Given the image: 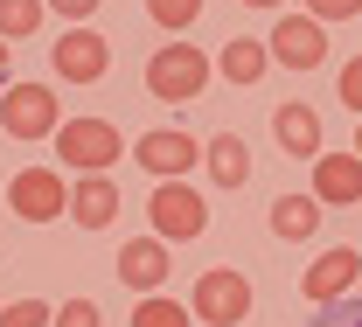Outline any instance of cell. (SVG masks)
<instances>
[{
  "label": "cell",
  "instance_id": "obj_1",
  "mask_svg": "<svg viewBox=\"0 0 362 327\" xmlns=\"http://www.w3.org/2000/svg\"><path fill=\"white\" fill-rule=\"evenodd\" d=\"M209 77H216V63L202 56L195 42H160L146 56V91L160 97V105H188V97L209 91Z\"/></svg>",
  "mask_w": 362,
  "mask_h": 327
},
{
  "label": "cell",
  "instance_id": "obj_2",
  "mask_svg": "<svg viewBox=\"0 0 362 327\" xmlns=\"http://www.w3.org/2000/svg\"><path fill=\"white\" fill-rule=\"evenodd\" d=\"M56 160L70 174H112L126 160V140H119L112 119H63L56 126Z\"/></svg>",
  "mask_w": 362,
  "mask_h": 327
},
{
  "label": "cell",
  "instance_id": "obj_3",
  "mask_svg": "<svg viewBox=\"0 0 362 327\" xmlns=\"http://www.w3.org/2000/svg\"><path fill=\"white\" fill-rule=\"evenodd\" d=\"M56 126H63V112H56V91L49 84H7L0 91V133L7 140H56Z\"/></svg>",
  "mask_w": 362,
  "mask_h": 327
},
{
  "label": "cell",
  "instance_id": "obj_4",
  "mask_svg": "<svg viewBox=\"0 0 362 327\" xmlns=\"http://www.w3.org/2000/svg\"><path fill=\"white\" fill-rule=\"evenodd\" d=\"M146 223H153L160 244H195V237L209 230V202H202L188 182H160L153 202H146Z\"/></svg>",
  "mask_w": 362,
  "mask_h": 327
},
{
  "label": "cell",
  "instance_id": "obj_5",
  "mask_svg": "<svg viewBox=\"0 0 362 327\" xmlns=\"http://www.w3.org/2000/svg\"><path fill=\"white\" fill-rule=\"evenodd\" d=\"M188 314H195V321H209V327L251 321V279H244V272H230V265L202 272V279H195V299H188Z\"/></svg>",
  "mask_w": 362,
  "mask_h": 327
},
{
  "label": "cell",
  "instance_id": "obj_6",
  "mask_svg": "<svg viewBox=\"0 0 362 327\" xmlns=\"http://www.w3.org/2000/svg\"><path fill=\"white\" fill-rule=\"evenodd\" d=\"M63 202H70V182H63L56 167H28V174L7 182V209H14L21 223H56Z\"/></svg>",
  "mask_w": 362,
  "mask_h": 327
},
{
  "label": "cell",
  "instance_id": "obj_7",
  "mask_svg": "<svg viewBox=\"0 0 362 327\" xmlns=\"http://www.w3.org/2000/svg\"><path fill=\"white\" fill-rule=\"evenodd\" d=\"M146 174H160V182H181V174H195V160H202V146L195 133H181V126H160V133H139V146H126Z\"/></svg>",
  "mask_w": 362,
  "mask_h": 327
},
{
  "label": "cell",
  "instance_id": "obj_8",
  "mask_svg": "<svg viewBox=\"0 0 362 327\" xmlns=\"http://www.w3.org/2000/svg\"><path fill=\"white\" fill-rule=\"evenodd\" d=\"M265 56L286 63V70H320L327 63V28L307 21V14H279V28L265 35Z\"/></svg>",
  "mask_w": 362,
  "mask_h": 327
},
{
  "label": "cell",
  "instance_id": "obj_9",
  "mask_svg": "<svg viewBox=\"0 0 362 327\" xmlns=\"http://www.w3.org/2000/svg\"><path fill=\"white\" fill-rule=\"evenodd\" d=\"M49 63H56L63 84H98L105 63H112V49H105V35H90V28H70V35L49 42Z\"/></svg>",
  "mask_w": 362,
  "mask_h": 327
},
{
  "label": "cell",
  "instance_id": "obj_10",
  "mask_svg": "<svg viewBox=\"0 0 362 327\" xmlns=\"http://www.w3.org/2000/svg\"><path fill=\"white\" fill-rule=\"evenodd\" d=\"M168 272H175V258H168V244H160V237H126V244H119V279L133 285L139 299H146V292H160Z\"/></svg>",
  "mask_w": 362,
  "mask_h": 327
},
{
  "label": "cell",
  "instance_id": "obj_11",
  "mask_svg": "<svg viewBox=\"0 0 362 327\" xmlns=\"http://www.w3.org/2000/svg\"><path fill=\"white\" fill-rule=\"evenodd\" d=\"M356 279H362V251H327V258H314L307 265V279H300V292L314 299V307H334L341 292H356Z\"/></svg>",
  "mask_w": 362,
  "mask_h": 327
},
{
  "label": "cell",
  "instance_id": "obj_12",
  "mask_svg": "<svg viewBox=\"0 0 362 327\" xmlns=\"http://www.w3.org/2000/svg\"><path fill=\"white\" fill-rule=\"evenodd\" d=\"M314 202L320 209H356L362 202V160L356 153H314Z\"/></svg>",
  "mask_w": 362,
  "mask_h": 327
},
{
  "label": "cell",
  "instance_id": "obj_13",
  "mask_svg": "<svg viewBox=\"0 0 362 327\" xmlns=\"http://www.w3.org/2000/svg\"><path fill=\"white\" fill-rule=\"evenodd\" d=\"M63 216H70L77 230H105V223L119 216V188H112V174H77V182H70V202H63Z\"/></svg>",
  "mask_w": 362,
  "mask_h": 327
},
{
  "label": "cell",
  "instance_id": "obj_14",
  "mask_svg": "<svg viewBox=\"0 0 362 327\" xmlns=\"http://www.w3.org/2000/svg\"><path fill=\"white\" fill-rule=\"evenodd\" d=\"M272 140H279V153H293V160H307V153H320V112L314 105H279L272 112Z\"/></svg>",
  "mask_w": 362,
  "mask_h": 327
},
{
  "label": "cell",
  "instance_id": "obj_15",
  "mask_svg": "<svg viewBox=\"0 0 362 327\" xmlns=\"http://www.w3.org/2000/svg\"><path fill=\"white\" fill-rule=\"evenodd\" d=\"M202 167H209L216 188H244L251 182V146L237 140V133H216V140L202 146Z\"/></svg>",
  "mask_w": 362,
  "mask_h": 327
},
{
  "label": "cell",
  "instance_id": "obj_16",
  "mask_svg": "<svg viewBox=\"0 0 362 327\" xmlns=\"http://www.w3.org/2000/svg\"><path fill=\"white\" fill-rule=\"evenodd\" d=\"M265 223H272V237H279V244H307V237L320 230V202H314V195H279Z\"/></svg>",
  "mask_w": 362,
  "mask_h": 327
},
{
  "label": "cell",
  "instance_id": "obj_17",
  "mask_svg": "<svg viewBox=\"0 0 362 327\" xmlns=\"http://www.w3.org/2000/svg\"><path fill=\"white\" fill-rule=\"evenodd\" d=\"M216 70H223V77L237 84V91H251V84H258V77L272 70V56H265V42H258V35H237V42H223Z\"/></svg>",
  "mask_w": 362,
  "mask_h": 327
},
{
  "label": "cell",
  "instance_id": "obj_18",
  "mask_svg": "<svg viewBox=\"0 0 362 327\" xmlns=\"http://www.w3.org/2000/svg\"><path fill=\"white\" fill-rule=\"evenodd\" d=\"M49 21L42 0H0V42H21V35H35Z\"/></svg>",
  "mask_w": 362,
  "mask_h": 327
},
{
  "label": "cell",
  "instance_id": "obj_19",
  "mask_svg": "<svg viewBox=\"0 0 362 327\" xmlns=\"http://www.w3.org/2000/svg\"><path fill=\"white\" fill-rule=\"evenodd\" d=\"M133 327H195V314H188L181 299H168V292H146L139 314H133Z\"/></svg>",
  "mask_w": 362,
  "mask_h": 327
},
{
  "label": "cell",
  "instance_id": "obj_20",
  "mask_svg": "<svg viewBox=\"0 0 362 327\" xmlns=\"http://www.w3.org/2000/svg\"><path fill=\"white\" fill-rule=\"evenodd\" d=\"M195 14H202V0H146V21H153V28H168V35L195 28Z\"/></svg>",
  "mask_w": 362,
  "mask_h": 327
},
{
  "label": "cell",
  "instance_id": "obj_21",
  "mask_svg": "<svg viewBox=\"0 0 362 327\" xmlns=\"http://www.w3.org/2000/svg\"><path fill=\"white\" fill-rule=\"evenodd\" d=\"M49 314L56 307H42V299H14V307H0V327H49Z\"/></svg>",
  "mask_w": 362,
  "mask_h": 327
},
{
  "label": "cell",
  "instance_id": "obj_22",
  "mask_svg": "<svg viewBox=\"0 0 362 327\" xmlns=\"http://www.w3.org/2000/svg\"><path fill=\"white\" fill-rule=\"evenodd\" d=\"M49 327H105V321H98V307H90V299H63V307L49 314Z\"/></svg>",
  "mask_w": 362,
  "mask_h": 327
},
{
  "label": "cell",
  "instance_id": "obj_23",
  "mask_svg": "<svg viewBox=\"0 0 362 327\" xmlns=\"http://www.w3.org/2000/svg\"><path fill=\"white\" fill-rule=\"evenodd\" d=\"M362 14V0H307V21H320V28H327V21H356Z\"/></svg>",
  "mask_w": 362,
  "mask_h": 327
},
{
  "label": "cell",
  "instance_id": "obj_24",
  "mask_svg": "<svg viewBox=\"0 0 362 327\" xmlns=\"http://www.w3.org/2000/svg\"><path fill=\"white\" fill-rule=\"evenodd\" d=\"M334 91H341V105H349V112L362 119V56H356V63H341V77H334Z\"/></svg>",
  "mask_w": 362,
  "mask_h": 327
},
{
  "label": "cell",
  "instance_id": "obj_25",
  "mask_svg": "<svg viewBox=\"0 0 362 327\" xmlns=\"http://www.w3.org/2000/svg\"><path fill=\"white\" fill-rule=\"evenodd\" d=\"M49 14H63L70 28H90V14H98V0H42Z\"/></svg>",
  "mask_w": 362,
  "mask_h": 327
},
{
  "label": "cell",
  "instance_id": "obj_26",
  "mask_svg": "<svg viewBox=\"0 0 362 327\" xmlns=\"http://www.w3.org/2000/svg\"><path fill=\"white\" fill-rule=\"evenodd\" d=\"M314 327H362V307H341V299H334V307H327Z\"/></svg>",
  "mask_w": 362,
  "mask_h": 327
},
{
  "label": "cell",
  "instance_id": "obj_27",
  "mask_svg": "<svg viewBox=\"0 0 362 327\" xmlns=\"http://www.w3.org/2000/svg\"><path fill=\"white\" fill-rule=\"evenodd\" d=\"M7 84H14V77H7V42H0V91H7Z\"/></svg>",
  "mask_w": 362,
  "mask_h": 327
},
{
  "label": "cell",
  "instance_id": "obj_28",
  "mask_svg": "<svg viewBox=\"0 0 362 327\" xmlns=\"http://www.w3.org/2000/svg\"><path fill=\"white\" fill-rule=\"evenodd\" d=\"M244 7H286V0H244Z\"/></svg>",
  "mask_w": 362,
  "mask_h": 327
},
{
  "label": "cell",
  "instance_id": "obj_29",
  "mask_svg": "<svg viewBox=\"0 0 362 327\" xmlns=\"http://www.w3.org/2000/svg\"><path fill=\"white\" fill-rule=\"evenodd\" d=\"M356 160H362V126H356Z\"/></svg>",
  "mask_w": 362,
  "mask_h": 327
},
{
  "label": "cell",
  "instance_id": "obj_30",
  "mask_svg": "<svg viewBox=\"0 0 362 327\" xmlns=\"http://www.w3.org/2000/svg\"><path fill=\"white\" fill-rule=\"evenodd\" d=\"M356 285H362V279H356Z\"/></svg>",
  "mask_w": 362,
  "mask_h": 327
}]
</instances>
